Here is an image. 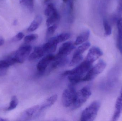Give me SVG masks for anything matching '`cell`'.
Here are the masks:
<instances>
[{"instance_id": "1", "label": "cell", "mask_w": 122, "mask_h": 121, "mask_svg": "<svg viewBox=\"0 0 122 121\" xmlns=\"http://www.w3.org/2000/svg\"><path fill=\"white\" fill-rule=\"evenodd\" d=\"M92 92L88 86L85 87L76 93L74 102L72 106V109H76L80 108L90 97Z\"/></svg>"}, {"instance_id": "2", "label": "cell", "mask_w": 122, "mask_h": 121, "mask_svg": "<svg viewBox=\"0 0 122 121\" xmlns=\"http://www.w3.org/2000/svg\"><path fill=\"white\" fill-rule=\"evenodd\" d=\"M100 107V103L95 101L86 108L82 113L80 120L82 121H92L96 118Z\"/></svg>"}, {"instance_id": "3", "label": "cell", "mask_w": 122, "mask_h": 121, "mask_svg": "<svg viewBox=\"0 0 122 121\" xmlns=\"http://www.w3.org/2000/svg\"><path fill=\"white\" fill-rule=\"evenodd\" d=\"M92 64L85 60L80 64L74 69L70 70H67L63 72L62 74V76L73 75L79 77L83 79L86 73L91 68Z\"/></svg>"}, {"instance_id": "4", "label": "cell", "mask_w": 122, "mask_h": 121, "mask_svg": "<svg viewBox=\"0 0 122 121\" xmlns=\"http://www.w3.org/2000/svg\"><path fill=\"white\" fill-rule=\"evenodd\" d=\"M106 66V63L104 60H99L97 64L89 70L82 79V81H89L93 80L104 71Z\"/></svg>"}, {"instance_id": "5", "label": "cell", "mask_w": 122, "mask_h": 121, "mask_svg": "<svg viewBox=\"0 0 122 121\" xmlns=\"http://www.w3.org/2000/svg\"><path fill=\"white\" fill-rule=\"evenodd\" d=\"M32 50L30 45H24L19 47L16 51L12 53L15 63L22 64L29 56Z\"/></svg>"}, {"instance_id": "6", "label": "cell", "mask_w": 122, "mask_h": 121, "mask_svg": "<svg viewBox=\"0 0 122 121\" xmlns=\"http://www.w3.org/2000/svg\"><path fill=\"white\" fill-rule=\"evenodd\" d=\"M76 92L74 85L70 84L63 92L62 96V103L65 107H68L72 105L75 96Z\"/></svg>"}, {"instance_id": "7", "label": "cell", "mask_w": 122, "mask_h": 121, "mask_svg": "<svg viewBox=\"0 0 122 121\" xmlns=\"http://www.w3.org/2000/svg\"><path fill=\"white\" fill-rule=\"evenodd\" d=\"M39 108V105H37L27 109L21 114L19 117V120L31 121L38 118Z\"/></svg>"}, {"instance_id": "8", "label": "cell", "mask_w": 122, "mask_h": 121, "mask_svg": "<svg viewBox=\"0 0 122 121\" xmlns=\"http://www.w3.org/2000/svg\"><path fill=\"white\" fill-rule=\"evenodd\" d=\"M56 58V55L52 54H48L44 57L39 62L37 65V70L41 72H43L48 65L52 62Z\"/></svg>"}, {"instance_id": "9", "label": "cell", "mask_w": 122, "mask_h": 121, "mask_svg": "<svg viewBox=\"0 0 122 121\" xmlns=\"http://www.w3.org/2000/svg\"><path fill=\"white\" fill-rule=\"evenodd\" d=\"M103 55V52L99 48L92 47L90 49L85 60L92 64L100 57Z\"/></svg>"}, {"instance_id": "10", "label": "cell", "mask_w": 122, "mask_h": 121, "mask_svg": "<svg viewBox=\"0 0 122 121\" xmlns=\"http://www.w3.org/2000/svg\"><path fill=\"white\" fill-rule=\"evenodd\" d=\"M75 48V46L71 41L66 42L61 45L59 49L57 57H66Z\"/></svg>"}, {"instance_id": "11", "label": "cell", "mask_w": 122, "mask_h": 121, "mask_svg": "<svg viewBox=\"0 0 122 121\" xmlns=\"http://www.w3.org/2000/svg\"><path fill=\"white\" fill-rule=\"evenodd\" d=\"M57 99V95L54 94L47 99L46 100L43 102L41 104L39 105L38 112L39 117L44 111L52 106L56 102Z\"/></svg>"}, {"instance_id": "12", "label": "cell", "mask_w": 122, "mask_h": 121, "mask_svg": "<svg viewBox=\"0 0 122 121\" xmlns=\"http://www.w3.org/2000/svg\"><path fill=\"white\" fill-rule=\"evenodd\" d=\"M58 43L56 42L54 37L49 39L47 42L42 46L46 54H51L54 52L57 48Z\"/></svg>"}, {"instance_id": "13", "label": "cell", "mask_w": 122, "mask_h": 121, "mask_svg": "<svg viewBox=\"0 0 122 121\" xmlns=\"http://www.w3.org/2000/svg\"><path fill=\"white\" fill-rule=\"evenodd\" d=\"M122 112V89L120 94L117 98L115 106L114 113L112 117V121H117L119 119Z\"/></svg>"}, {"instance_id": "14", "label": "cell", "mask_w": 122, "mask_h": 121, "mask_svg": "<svg viewBox=\"0 0 122 121\" xmlns=\"http://www.w3.org/2000/svg\"><path fill=\"white\" fill-rule=\"evenodd\" d=\"M69 59L67 57H58L56 55V58L52 62L51 67L53 69H56L64 66L68 63Z\"/></svg>"}, {"instance_id": "15", "label": "cell", "mask_w": 122, "mask_h": 121, "mask_svg": "<svg viewBox=\"0 0 122 121\" xmlns=\"http://www.w3.org/2000/svg\"><path fill=\"white\" fill-rule=\"evenodd\" d=\"M46 54L45 52L41 47H36L33 52L29 55V61H34L41 58Z\"/></svg>"}, {"instance_id": "16", "label": "cell", "mask_w": 122, "mask_h": 121, "mask_svg": "<svg viewBox=\"0 0 122 121\" xmlns=\"http://www.w3.org/2000/svg\"><path fill=\"white\" fill-rule=\"evenodd\" d=\"M42 20L43 18L41 15L36 16L28 28L27 31L31 32L36 30L41 24Z\"/></svg>"}, {"instance_id": "17", "label": "cell", "mask_w": 122, "mask_h": 121, "mask_svg": "<svg viewBox=\"0 0 122 121\" xmlns=\"http://www.w3.org/2000/svg\"><path fill=\"white\" fill-rule=\"evenodd\" d=\"M90 35V31L89 30H86L82 33L77 36L75 42V45H78L82 44L89 39Z\"/></svg>"}, {"instance_id": "18", "label": "cell", "mask_w": 122, "mask_h": 121, "mask_svg": "<svg viewBox=\"0 0 122 121\" xmlns=\"http://www.w3.org/2000/svg\"><path fill=\"white\" fill-rule=\"evenodd\" d=\"M59 18H60V15L59 14L58 11H56L52 15L48 17L46 22V25L48 27H49L53 25L54 23H55L58 20Z\"/></svg>"}, {"instance_id": "19", "label": "cell", "mask_w": 122, "mask_h": 121, "mask_svg": "<svg viewBox=\"0 0 122 121\" xmlns=\"http://www.w3.org/2000/svg\"><path fill=\"white\" fill-rule=\"evenodd\" d=\"M90 45L91 44L89 42H86L83 43L76 50L74 54L82 55L83 53L89 48Z\"/></svg>"}, {"instance_id": "20", "label": "cell", "mask_w": 122, "mask_h": 121, "mask_svg": "<svg viewBox=\"0 0 122 121\" xmlns=\"http://www.w3.org/2000/svg\"><path fill=\"white\" fill-rule=\"evenodd\" d=\"M71 35L69 33H61L56 37H54V39L58 44L66 41L70 38Z\"/></svg>"}, {"instance_id": "21", "label": "cell", "mask_w": 122, "mask_h": 121, "mask_svg": "<svg viewBox=\"0 0 122 121\" xmlns=\"http://www.w3.org/2000/svg\"><path fill=\"white\" fill-rule=\"evenodd\" d=\"M34 0H20V3L30 11H32L34 6Z\"/></svg>"}, {"instance_id": "22", "label": "cell", "mask_w": 122, "mask_h": 121, "mask_svg": "<svg viewBox=\"0 0 122 121\" xmlns=\"http://www.w3.org/2000/svg\"><path fill=\"white\" fill-rule=\"evenodd\" d=\"M83 59V57L82 55H73V57L70 63V67L75 66L81 62Z\"/></svg>"}, {"instance_id": "23", "label": "cell", "mask_w": 122, "mask_h": 121, "mask_svg": "<svg viewBox=\"0 0 122 121\" xmlns=\"http://www.w3.org/2000/svg\"><path fill=\"white\" fill-rule=\"evenodd\" d=\"M57 10L55 6L53 4H49L47 6L45 10V14L46 16H49L52 15Z\"/></svg>"}, {"instance_id": "24", "label": "cell", "mask_w": 122, "mask_h": 121, "mask_svg": "<svg viewBox=\"0 0 122 121\" xmlns=\"http://www.w3.org/2000/svg\"><path fill=\"white\" fill-rule=\"evenodd\" d=\"M18 103V99L16 96H14L11 98L9 107L6 109V111H10L16 108Z\"/></svg>"}, {"instance_id": "25", "label": "cell", "mask_w": 122, "mask_h": 121, "mask_svg": "<svg viewBox=\"0 0 122 121\" xmlns=\"http://www.w3.org/2000/svg\"><path fill=\"white\" fill-rule=\"evenodd\" d=\"M103 25L104 29L105 35L106 36L110 35L112 33V27L106 19H104L103 20Z\"/></svg>"}, {"instance_id": "26", "label": "cell", "mask_w": 122, "mask_h": 121, "mask_svg": "<svg viewBox=\"0 0 122 121\" xmlns=\"http://www.w3.org/2000/svg\"><path fill=\"white\" fill-rule=\"evenodd\" d=\"M117 27L118 32L117 39L122 40V16L117 20Z\"/></svg>"}, {"instance_id": "27", "label": "cell", "mask_w": 122, "mask_h": 121, "mask_svg": "<svg viewBox=\"0 0 122 121\" xmlns=\"http://www.w3.org/2000/svg\"><path fill=\"white\" fill-rule=\"evenodd\" d=\"M38 37V35L36 34H31L26 36L24 37V41L25 42L28 43L36 40Z\"/></svg>"}, {"instance_id": "28", "label": "cell", "mask_w": 122, "mask_h": 121, "mask_svg": "<svg viewBox=\"0 0 122 121\" xmlns=\"http://www.w3.org/2000/svg\"><path fill=\"white\" fill-rule=\"evenodd\" d=\"M57 25L56 24H53L49 26L46 31V35L47 36H49L53 35L57 29Z\"/></svg>"}, {"instance_id": "29", "label": "cell", "mask_w": 122, "mask_h": 121, "mask_svg": "<svg viewBox=\"0 0 122 121\" xmlns=\"http://www.w3.org/2000/svg\"><path fill=\"white\" fill-rule=\"evenodd\" d=\"M24 36V33L22 32H20L13 37L11 40L13 42H18L22 40Z\"/></svg>"}, {"instance_id": "30", "label": "cell", "mask_w": 122, "mask_h": 121, "mask_svg": "<svg viewBox=\"0 0 122 121\" xmlns=\"http://www.w3.org/2000/svg\"><path fill=\"white\" fill-rule=\"evenodd\" d=\"M9 66H10V64L5 60H0V67L8 68Z\"/></svg>"}, {"instance_id": "31", "label": "cell", "mask_w": 122, "mask_h": 121, "mask_svg": "<svg viewBox=\"0 0 122 121\" xmlns=\"http://www.w3.org/2000/svg\"><path fill=\"white\" fill-rule=\"evenodd\" d=\"M8 68L0 67V76H5L8 72Z\"/></svg>"}, {"instance_id": "32", "label": "cell", "mask_w": 122, "mask_h": 121, "mask_svg": "<svg viewBox=\"0 0 122 121\" xmlns=\"http://www.w3.org/2000/svg\"><path fill=\"white\" fill-rule=\"evenodd\" d=\"M117 46L120 52L122 54V40L117 39Z\"/></svg>"}, {"instance_id": "33", "label": "cell", "mask_w": 122, "mask_h": 121, "mask_svg": "<svg viewBox=\"0 0 122 121\" xmlns=\"http://www.w3.org/2000/svg\"><path fill=\"white\" fill-rule=\"evenodd\" d=\"M4 42V40L3 38H0V47L3 45Z\"/></svg>"}, {"instance_id": "34", "label": "cell", "mask_w": 122, "mask_h": 121, "mask_svg": "<svg viewBox=\"0 0 122 121\" xmlns=\"http://www.w3.org/2000/svg\"><path fill=\"white\" fill-rule=\"evenodd\" d=\"M8 120L6 119L0 117V121H8Z\"/></svg>"}, {"instance_id": "35", "label": "cell", "mask_w": 122, "mask_h": 121, "mask_svg": "<svg viewBox=\"0 0 122 121\" xmlns=\"http://www.w3.org/2000/svg\"><path fill=\"white\" fill-rule=\"evenodd\" d=\"M51 0H44V3H47V2H49Z\"/></svg>"}, {"instance_id": "36", "label": "cell", "mask_w": 122, "mask_h": 121, "mask_svg": "<svg viewBox=\"0 0 122 121\" xmlns=\"http://www.w3.org/2000/svg\"><path fill=\"white\" fill-rule=\"evenodd\" d=\"M17 24V21L15 20L14 21V25H16Z\"/></svg>"}, {"instance_id": "37", "label": "cell", "mask_w": 122, "mask_h": 121, "mask_svg": "<svg viewBox=\"0 0 122 121\" xmlns=\"http://www.w3.org/2000/svg\"><path fill=\"white\" fill-rule=\"evenodd\" d=\"M63 0V1H64V2H67L68 0Z\"/></svg>"}, {"instance_id": "38", "label": "cell", "mask_w": 122, "mask_h": 121, "mask_svg": "<svg viewBox=\"0 0 122 121\" xmlns=\"http://www.w3.org/2000/svg\"><path fill=\"white\" fill-rule=\"evenodd\" d=\"M120 2H122V0H120Z\"/></svg>"}]
</instances>
